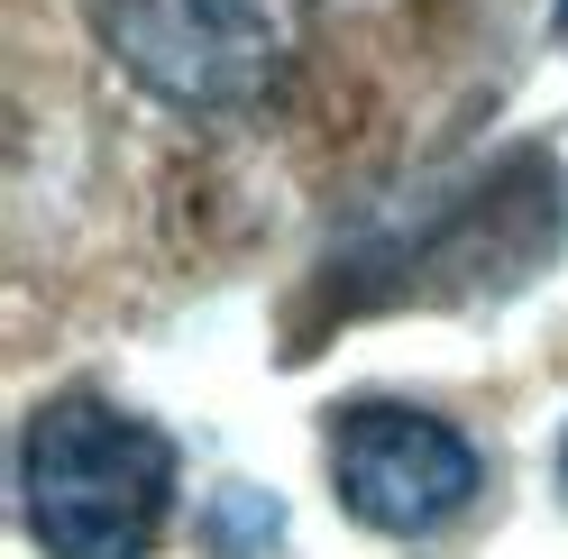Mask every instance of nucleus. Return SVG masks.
Listing matches in <instances>:
<instances>
[{"mask_svg": "<svg viewBox=\"0 0 568 559\" xmlns=\"http://www.w3.org/2000/svg\"><path fill=\"white\" fill-rule=\"evenodd\" d=\"M174 505V449L156 423L101 404V395H55L19 431V514L47 559H148L165 541Z\"/></svg>", "mask_w": 568, "mask_h": 559, "instance_id": "obj_1", "label": "nucleus"}, {"mask_svg": "<svg viewBox=\"0 0 568 559\" xmlns=\"http://www.w3.org/2000/svg\"><path fill=\"white\" fill-rule=\"evenodd\" d=\"M92 28L184 111H247L303 55V0H92Z\"/></svg>", "mask_w": 568, "mask_h": 559, "instance_id": "obj_2", "label": "nucleus"}, {"mask_svg": "<svg viewBox=\"0 0 568 559\" xmlns=\"http://www.w3.org/2000/svg\"><path fill=\"white\" fill-rule=\"evenodd\" d=\"M331 486L385 541H422L477 496V449L422 404H348L331 423Z\"/></svg>", "mask_w": 568, "mask_h": 559, "instance_id": "obj_3", "label": "nucleus"}, {"mask_svg": "<svg viewBox=\"0 0 568 559\" xmlns=\"http://www.w3.org/2000/svg\"><path fill=\"white\" fill-rule=\"evenodd\" d=\"M550 28H559V47H568V0H559V19H550Z\"/></svg>", "mask_w": 568, "mask_h": 559, "instance_id": "obj_4", "label": "nucleus"}, {"mask_svg": "<svg viewBox=\"0 0 568 559\" xmlns=\"http://www.w3.org/2000/svg\"><path fill=\"white\" fill-rule=\"evenodd\" d=\"M559 486H568V449H559Z\"/></svg>", "mask_w": 568, "mask_h": 559, "instance_id": "obj_5", "label": "nucleus"}]
</instances>
